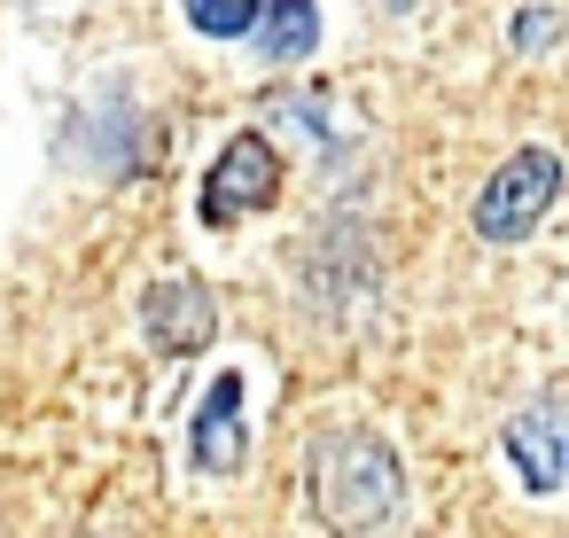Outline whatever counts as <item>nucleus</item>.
<instances>
[{
  "label": "nucleus",
  "instance_id": "f257e3e1",
  "mask_svg": "<svg viewBox=\"0 0 569 538\" xmlns=\"http://www.w3.org/2000/svg\"><path fill=\"white\" fill-rule=\"evenodd\" d=\"M305 491H312V515L328 538H398L406 530V468L375 429H320Z\"/></svg>",
  "mask_w": 569,
  "mask_h": 538
},
{
  "label": "nucleus",
  "instance_id": "f03ea898",
  "mask_svg": "<svg viewBox=\"0 0 569 538\" xmlns=\"http://www.w3.org/2000/svg\"><path fill=\"white\" fill-rule=\"evenodd\" d=\"M141 149H149V126H141V102L110 79V87H94L79 110H71V126H63V157L79 165V172H102V180H133L141 172Z\"/></svg>",
  "mask_w": 569,
  "mask_h": 538
},
{
  "label": "nucleus",
  "instance_id": "7ed1b4c3",
  "mask_svg": "<svg viewBox=\"0 0 569 538\" xmlns=\"http://www.w3.org/2000/svg\"><path fill=\"white\" fill-rule=\"evenodd\" d=\"M561 196V157L553 149H515L483 188H476V235L483 242H522V235H538V219H546V203Z\"/></svg>",
  "mask_w": 569,
  "mask_h": 538
},
{
  "label": "nucleus",
  "instance_id": "20e7f679",
  "mask_svg": "<svg viewBox=\"0 0 569 538\" xmlns=\"http://www.w3.org/2000/svg\"><path fill=\"white\" fill-rule=\"evenodd\" d=\"M273 196H281V149L266 133H234L203 172V219L211 227H234V219L266 211Z\"/></svg>",
  "mask_w": 569,
  "mask_h": 538
},
{
  "label": "nucleus",
  "instance_id": "39448f33",
  "mask_svg": "<svg viewBox=\"0 0 569 538\" xmlns=\"http://www.w3.org/2000/svg\"><path fill=\"white\" fill-rule=\"evenodd\" d=\"M507 460H515V476L530 484V491H561L569 484V390H546V398H530L515 421H507Z\"/></svg>",
  "mask_w": 569,
  "mask_h": 538
},
{
  "label": "nucleus",
  "instance_id": "423d86ee",
  "mask_svg": "<svg viewBox=\"0 0 569 538\" xmlns=\"http://www.w3.org/2000/svg\"><path fill=\"white\" fill-rule=\"evenodd\" d=\"M141 328H149V343H157L164 359H196V351L219 336V305H211V289H203L196 273H164V281H149V297H141Z\"/></svg>",
  "mask_w": 569,
  "mask_h": 538
},
{
  "label": "nucleus",
  "instance_id": "0eeeda50",
  "mask_svg": "<svg viewBox=\"0 0 569 538\" xmlns=\"http://www.w3.org/2000/svg\"><path fill=\"white\" fill-rule=\"evenodd\" d=\"M188 452H196L203 476H234V468H242L250 437H242V375H234V367H219V375L203 382V398H196V429H188Z\"/></svg>",
  "mask_w": 569,
  "mask_h": 538
},
{
  "label": "nucleus",
  "instance_id": "6e6552de",
  "mask_svg": "<svg viewBox=\"0 0 569 538\" xmlns=\"http://www.w3.org/2000/svg\"><path fill=\"white\" fill-rule=\"evenodd\" d=\"M273 118H281V126H297V133H305L312 149H328V157H343V149H351V133H359V126H351V110H343V102H336L328 87H305V94H273Z\"/></svg>",
  "mask_w": 569,
  "mask_h": 538
},
{
  "label": "nucleus",
  "instance_id": "1a4fd4ad",
  "mask_svg": "<svg viewBox=\"0 0 569 538\" xmlns=\"http://www.w3.org/2000/svg\"><path fill=\"white\" fill-rule=\"evenodd\" d=\"M312 48H320V9H312V0H266L258 56L266 63H305Z\"/></svg>",
  "mask_w": 569,
  "mask_h": 538
},
{
  "label": "nucleus",
  "instance_id": "9d476101",
  "mask_svg": "<svg viewBox=\"0 0 569 538\" xmlns=\"http://www.w3.org/2000/svg\"><path fill=\"white\" fill-rule=\"evenodd\" d=\"M180 9L203 40H258L266 24V0H180Z\"/></svg>",
  "mask_w": 569,
  "mask_h": 538
},
{
  "label": "nucleus",
  "instance_id": "9b49d317",
  "mask_svg": "<svg viewBox=\"0 0 569 538\" xmlns=\"http://www.w3.org/2000/svg\"><path fill=\"white\" fill-rule=\"evenodd\" d=\"M553 40H561V9H515V24H507V48L515 56H538Z\"/></svg>",
  "mask_w": 569,
  "mask_h": 538
},
{
  "label": "nucleus",
  "instance_id": "f8f14e48",
  "mask_svg": "<svg viewBox=\"0 0 569 538\" xmlns=\"http://www.w3.org/2000/svg\"><path fill=\"white\" fill-rule=\"evenodd\" d=\"M382 9H398V17H406V9H413V0H382Z\"/></svg>",
  "mask_w": 569,
  "mask_h": 538
}]
</instances>
